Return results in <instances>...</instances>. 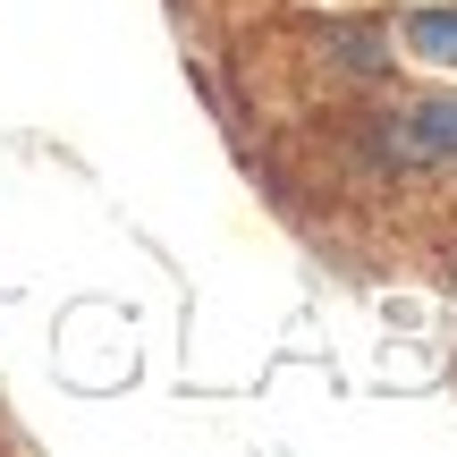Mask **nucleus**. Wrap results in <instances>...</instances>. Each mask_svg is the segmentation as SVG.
<instances>
[{
	"instance_id": "nucleus-1",
	"label": "nucleus",
	"mask_w": 457,
	"mask_h": 457,
	"mask_svg": "<svg viewBox=\"0 0 457 457\" xmlns=\"http://www.w3.org/2000/svg\"><path fill=\"white\" fill-rule=\"evenodd\" d=\"M407 153H457V102H432V111H415V128L398 136Z\"/></svg>"
}]
</instances>
